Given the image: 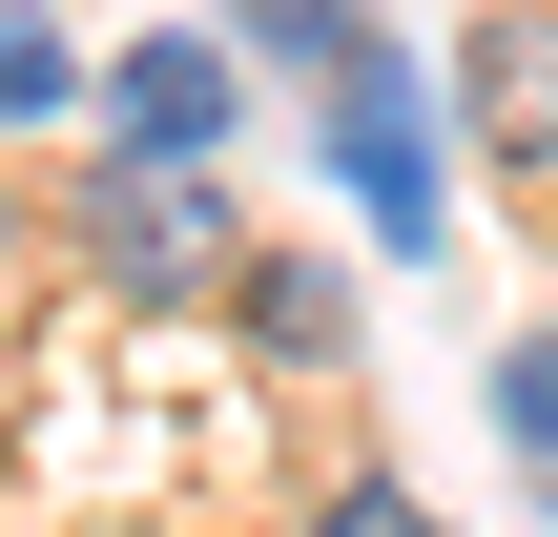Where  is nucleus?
<instances>
[{
    "label": "nucleus",
    "mask_w": 558,
    "mask_h": 537,
    "mask_svg": "<svg viewBox=\"0 0 558 537\" xmlns=\"http://www.w3.org/2000/svg\"><path fill=\"white\" fill-rule=\"evenodd\" d=\"M83 290H248L228 186L166 166V145H104V166H83Z\"/></svg>",
    "instance_id": "1"
},
{
    "label": "nucleus",
    "mask_w": 558,
    "mask_h": 537,
    "mask_svg": "<svg viewBox=\"0 0 558 537\" xmlns=\"http://www.w3.org/2000/svg\"><path fill=\"white\" fill-rule=\"evenodd\" d=\"M435 124H456V103H435L393 41H373L352 83H311V145H331V186L373 207V248H435V207H456V145H435Z\"/></svg>",
    "instance_id": "2"
},
{
    "label": "nucleus",
    "mask_w": 558,
    "mask_h": 537,
    "mask_svg": "<svg viewBox=\"0 0 558 537\" xmlns=\"http://www.w3.org/2000/svg\"><path fill=\"white\" fill-rule=\"evenodd\" d=\"M248 124V41L228 21H186V41H124L104 62V145H166V166H207Z\"/></svg>",
    "instance_id": "3"
},
{
    "label": "nucleus",
    "mask_w": 558,
    "mask_h": 537,
    "mask_svg": "<svg viewBox=\"0 0 558 537\" xmlns=\"http://www.w3.org/2000/svg\"><path fill=\"white\" fill-rule=\"evenodd\" d=\"M476 124H497L518 166H558V0H518V21H476Z\"/></svg>",
    "instance_id": "4"
},
{
    "label": "nucleus",
    "mask_w": 558,
    "mask_h": 537,
    "mask_svg": "<svg viewBox=\"0 0 558 537\" xmlns=\"http://www.w3.org/2000/svg\"><path fill=\"white\" fill-rule=\"evenodd\" d=\"M228 41L290 62V83H352V62H373V0H228Z\"/></svg>",
    "instance_id": "5"
},
{
    "label": "nucleus",
    "mask_w": 558,
    "mask_h": 537,
    "mask_svg": "<svg viewBox=\"0 0 558 537\" xmlns=\"http://www.w3.org/2000/svg\"><path fill=\"white\" fill-rule=\"evenodd\" d=\"M248 331H269V352H352V290H331L311 248H248Z\"/></svg>",
    "instance_id": "6"
},
{
    "label": "nucleus",
    "mask_w": 558,
    "mask_h": 537,
    "mask_svg": "<svg viewBox=\"0 0 558 537\" xmlns=\"http://www.w3.org/2000/svg\"><path fill=\"white\" fill-rule=\"evenodd\" d=\"M0 103H21V124H41V145H62V124H83V62H62V21H41V0H21V21H0Z\"/></svg>",
    "instance_id": "7"
},
{
    "label": "nucleus",
    "mask_w": 558,
    "mask_h": 537,
    "mask_svg": "<svg viewBox=\"0 0 558 537\" xmlns=\"http://www.w3.org/2000/svg\"><path fill=\"white\" fill-rule=\"evenodd\" d=\"M497 435H518V476L558 497V331H518V352H497Z\"/></svg>",
    "instance_id": "8"
},
{
    "label": "nucleus",
    "mask_w": 558,
    "mask_h": 537,
    "mask_svg": "<svg viewBox=\"0 0 558 537\" xmlns=\"http://www.w3.org/2000/svg\"><path fill=\"white\" fill-rule=\"evenodd\" d=\"M311 537H456V517H435L414 476H331V497H311Z\"/></svg>",
    "instance_id": "9"
},
{
    "label": "nucleus",
    "mask_w": 558,
    "mask_h": 537,
    "mask_svg": "<svg viewBox=\"0 0 558 537\" xmlns=\"http://www.w3.org/2000/svg\"><path fill=\"white\" fill-rule=\"evenodd\" d=\"M538 186H558V166H538Z\"/></svg>",
    "instance_id": "10"
}]
</instances>
